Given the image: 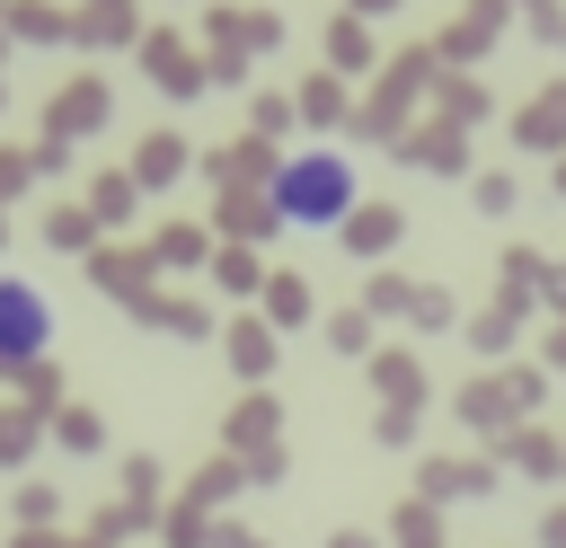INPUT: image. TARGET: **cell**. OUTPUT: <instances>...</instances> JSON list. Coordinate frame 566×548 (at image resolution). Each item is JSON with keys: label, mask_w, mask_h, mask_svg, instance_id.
I'll return each instance as SVG.
<instances>
[{"label": "cell", "mask_w": 566, "mask_h": 548, "mask_svg": "<svg viewBox=\"0 0 566 548\" xmlns=\"http://www.w3.org/2000/svg\"><path fill=\"white\" fill-rule=\"evenodd\" d=\"M265 203H274V221H283V230H336V221H354L363 177H354V159H345V150H292V159H274Z\"/></svg>", "instance_id": "6da1fadb"}, {"label": "cell", "mask_w": 566, "mask_h": 548, "mask_svg": "<svg viewBox=\"0 0 566 548\" xmlns=\"http://www.w3.org/2000/svg\"><path fill=\"white\" fill-rule=\"evenodd\" d=\"M53 345V301L27 274H0V362H35Z\"/></svg>", "instance_id": "7a4b0ae2"}]
</instances>
